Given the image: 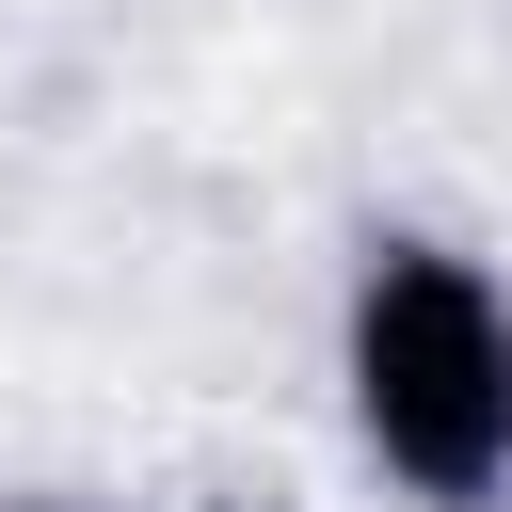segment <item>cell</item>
I'll return each mask as SVG.
<instances>
[{
	"mask_svg": "<svg viewBox=\"0 0 512 512\" xmlns=\"http://www.w3.org/2000/svg\"><path fill=\"white\" fill-rule=\"evenodd\" d=\"M336 416L400 512H512V272L432 224H368L336 288Z\"/></svg>",
	"mask_w": 512,
	"mask_h": 512,
	"instance_id": "cell-1",
	"label": "cell"
},
{
	"mask_svg": "<svg viewBox=\"0 0 512 512\" xmlns=\"http://www.w3.org/2000/svg\"><path fill=\"white\" fill-rule=\"evenodd\" d=\"M192 512H256V496H192Z\"/></svg>",
	"mask_w": 512,
	"mask_h": 512,
	"instance_id": "cell-2",
	"label": "cell"
},
{
	"mask_svg": "<svg viewBox=\"0 0 512 512\" xmlns=\"http://www.w3.org/2000/svg\"><path fill=\"white\" fill-rule=\"evenodd\" d=\"M0 512H64V496H0Z\"/></svg>",
	"mask_w": 512,
	"mask_h": 512,
	"instance_id": "cell-3",
	"label": "cell"
}]
</instances>
